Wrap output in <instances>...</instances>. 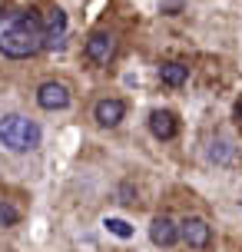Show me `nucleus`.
Wrapping results in <instances>:
<instances>
[{
    "label": "nucleus",
    "instance_id": "obj_1",
    "mask_svg": "<svg viewBox=\"0 0 242 252\" xmlns=\"http://www.w3.org/2000/svg\"><path fill=\"white\" fill-rule=\"evenodd\" d=\"M43 50V20L33 10L0 13V53L10 60H27Z\"/></svg>",
    "mask_w": 242,
    "mask_h": 252
},
{
    "label": "nucleus",
    "instance_id": "obj_2",
    "mask_svg": "<svg viewBox=\"0 0 242 252\" xmlns=\"http://www.w3.org/2000/svg\"><path fill=\"white\" fill-rule=\"evenodd\" d=\"M0 143L10 153H30L40 146V126L20 113H10L0 120Z\"/></svg>",
    "mask_w": 242,
    "mask_h": 252
},
{
    "label": "nucleus",
    "instance_id": "obj_3",
    "mask_svg": "<svg viewBox=\"0 0 242 252\" xmlns=\"http://www.w3.org/2000/svg\"><path fill=\"white\" fill-rule=\"evenodd\" d=\"M179 236L186 239V246H189V249H209V242H212V229H209V222H206V219L189 216V219L179 226Z\"/></svg>",
    "mask_w": 242,
    "mask_h": 252
},
{
    "label": "nucleus",
    "instance_id": "obj_4",
    "mask_svg": "<svg viewBox=\"0 0 242 252\" xmlns=\"http://www.w3.org/2000/svg\"><path fill=\"white\" fill-rule=\"evenodd\" d=\"M116 53V37L113 33H106V30H100V33H93V37L87 40V57L96 66H106V63L113 60Z\"/></svg>",
    "mask_w": 242,
    "mask_h": 252
},
{
    "label": "nucleus",
    "instance_id": "obj_5",
    "mask_svg": "<svg viewBox=\"0 0 242 252\" xmlns=\"http://www.w3.org/2000/svg\"><path fill=\"white\" fill-rule=\"evenodd\" d=\"M37 103L43 110H66V106H70V90H66V83L47 80V83L37 90Z\"/></svg>",
    "mask_w": 242,
    "mask_h": 252
},
{
    "label": "nucleus",
    "instance_id": "obj_6",
    "mask_svg": "<svg viewBox=\"0 0 242 252\" xmlns=\"http://www.w3.org/2000/svg\"><path fill=\"white\" fill-rule=\"evenodd\" d=\"M63 37H66V13L60 7H53L47 13V24H43V47H63Z\"/></svg>",
    "mask_w": 242,
    "mask_h": 252
},
{
    "label": "nucleus",
    "instance_id": "obj_7",
    "mask_svg": "<svg viewBox=\"0 0 242 252\" xmlns=\"http://www.w3.org/2000/svg\"><path fill=\"white\" fill-rule=\"evenodd\" d=\"M150 239H153V246L169 249V246H176V239H179V226L169 216H156L153 226H150Z\"/></svg>",
    "mask_w": 242,
    "mask_h": 252
},
{
    "label": "nucleus",
    "instance_id": "obj_8",
    "mask_svg": "<svg viewBox=\"0 0 242 252\" xmlns=\"http://www.w3.org/2000/svg\"><path fill=\"white\" fill-rule=\"evenodd\" d=\"M93 116H96L100 126H120L123 116H126V106H123V100H100L96 110H93Z\"/></svg>",
    "mask_w": 242,
    "mask_h": 252
},
{
    "label": "nucleus",
    "instance_id": "obj_9",
    "mask_svg": "<svg viewBox=\"0 0 242 252\" xmlns=\"http://www.w3.org/2000/svg\"><path fill=\"white\" fill-rule=\"evenodd\" d=\"M150 129H153L156 139H173L179 133V123L169 110H156V113L150 116Z\"/></svg>",
    "mask_w": 242,
    "mask_h": 252
},
{
    "label": "nucleus",
    "instance_id": "obj_10",
    "mask_svg": "<svg viewBox=\"0 0 242 252\" xmlns=\"http://www.w3.org/2000/svg\"><path fill=\"white\" fill-rule=\"evenodd\" d=\"M186 76H189V66H182V63H163L159 66V80L166 87H182Z\"/></svg>",
    "mask_w": 242,
    "mask_h": 252
},
{
    "label": "nucleus",
    "instance_id": "obj_11",
    "mask_svg": "<svg viewBox=\"0 0 242 252\" xmlns=\"http://www.w3.org/2000/svg\"><path fill=\"white\" fill-rule=\"evenodd\" d=\"M209 159L212 163H236V146H229L226 139H216L209 150Z\"/></svg>",
    "mask_w": 242,
    "mask_h": 252
},
{
    "label": "nucleus",
    "instance_id": "obj_12",
    "mask_svg": "<svg viewBox=\"0 0 242 252\" xmlns=\"http://www.w3.org/2000/svg\"><path fill=\"white\" fill-rule=\"evenodd\" d=\"M17 222H20V209H17L13 202L0 199V229H10V226H17Z\"/></svg>",
    "mask_w": 242,
    "mask_h": 252
},
{
    "label": "nucleus",
    "instance_id": "obj_13",
    "mask_svg": "<svg viewBox=\"0 0 242 252\" xmlns=\"http://www.w3.org/2000/svg\"><path fill=\"white\" fill-rule=\"evenodd\" d=\"M103 226L110 229V232H113V236H120V239H129V236H133V226H129L126 219H106V222H103Z\"/></svg>",
    "mask_w": 242,
    "mask_h": 252
},
{
    "label": "nucleus",
    "instance_id": "obj_14",
    "mask_svg": "<svg viewBox=\"0 0 242 252\" xmlns=\"http://www.w3.org/2000/svg\"><path fill=\"white\" fill-rule=\"evenodd\" d=\"M239 123H242V106H239Z\"/></svg>",
    "mask_w": 242,
    "mask_h": 252
}]
</instances>
